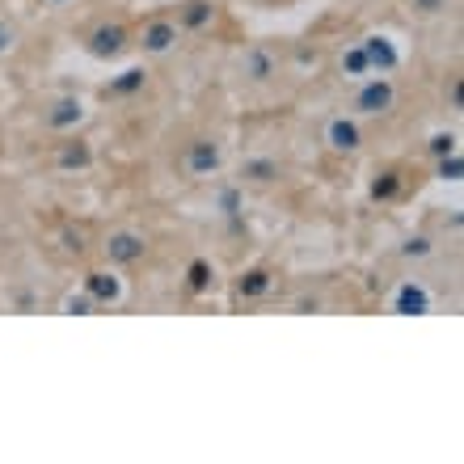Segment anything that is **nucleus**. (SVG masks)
I'll list each match as a JSON object with an SVG mask.
<instances>
[{
  "label": "nucleus",
  "instance_id": "1",
  "mask_svg": "<svg viewBox=\"0 0 464 464\" xmlns=\"http://www.w3.org/2000/svg\"><path fill=\"white\" fill-rule=\"evenodd\" d=\"M392 102H397V89L389 76H363V85L354 93V114H389Z\"/></svg>",
  "mask_w": 464,
  "mask_h": 464
},
{
  "label": "nucleus",
  "instance_id": "2",
  "mask_svg": "<svg viewBox=\"0 0 464 464\" xmlns=\"http://www.w3.org/2000/svg\"><path fill=\"white\" fill-rule=\"evenodd\" d=\"M127 47H131V34H127L122 22H102L98 30L85 38V51L93 60H119Z\"/></svg>",
  "mask_w": 464,
  "mask_h": 464
},
{
  "label": "nucleus",
  "instance_id": "3",
  "mask_svg": "<svg viewBox=\"0 0 464 464\" xmlns=\"http://www.w3.org/2000/svg\"><path fill=\"white\" fill-rule=\"evenodd\" d=\"M102 254H106L111 266H135V262L148 254V241L140 237V232H131V228H119V232H111V237L102 241Z\"/></svg>",
  "mask_w": 464,
  "mask_h": 464
},
{
  "label": "nucleus",
  "instance_id": "4",
  "mask_svg": "<svg viewBox=\"0 0 464 464\" xmlns=\"http://www.w3.org/2000/svg\"><path fill=\"white\" fill-rule=\"evenodd\" d=\"M178 22H169V17H152V22L140 30V47H144V55H169L173 47H178Z\"/></svg>",
  "mask_w": 464,
  "mask_h": 464
},
{
  "label": "nucleus",
  "instance_id": "5",
  "mask_svg": "<svg viewBox=\"0 0 464 464\" xmlns=\"http://www.w3.org/2000/svg\"><path fill=\"white\" fill-rule=\"evenodd\" d=\"M81 119H85V102L76 98V93H63V98H55L47 106V114H43L47 131H76V127H81Z\"/></svg>",
  "mask_w": 464,
  "mask_h": 464
},
{
  "label": "nucleus",
  "instance_id": "6",
  "mask_svg": "<svg viewBox=\"0 0 464 464\" xmlns=\"http://www.w3.org/2000/svg\"><path fill=\"white\" fill-rule=\"evenodd\" d=\"M220 165H224V152L216 140H195L186 148V173L190 178H211V173H220Z\"/></svg>",
  "mask_w": 464,
  "mask_h": 464
},
{
  "label": "nucleus",
  "instance_id": "7",
  "mask_svg": "<svg viewBox=\"0 0 464 464\" xmlns=\"http://www.w3.org/2000/svg\"><path fill=\"white\" fill-rule=\"evenodd\" d=\"M275 72H279V60H275V51H270L266 43H257V47H249L241 55V76L249 85H266Z\"/></svg>",
  "mask_w": 464,
  "mask_h": 464
},
{
  "label": "nucleus",
  "instance_id": "8",
  "mask_svg": "<svg viewBox=\"0 0 464 464\" xmlns=\"http://www.w3.org/2000/svg\"><path fill=\"white\" fill-rule=\"evenodd\" d=\"M363 51H367V63H372V76H389V72H397V63H401V51L392 47L389 34H367Z\"/></svg>",
  "mask_w": 464,
  "mask_h": 464
},
{
  "label": "nucleus",
  "instance_id": "9",
  "mask_svg": "<svg viewBox=\"0 0 464 464\" xmlns=\"http://www.w3.org/2000/svg\"><path fill=\"white\" fill-rule=\"evenodd\" d=\"M392 313H397V317H427L430 313V292L422 287V283L405 279L401 287H397V295H392Z\"/></svg>",
  "mask_w": 464,
  "mask_h": 464
},
{
  "label": "nucleus",
  "instance_id": "10",
  "mask_svg": "<svg viewBox=\"0 0 464 464\" xmlns=\"http://www.w3.org/2000/svg\"><path fill=\"white\" fill-rule=\"evenodd\" d=\"M325 144H330L334 152H354V148L363 144V131H359V119H346V114H338V119H330V127H325Z\"/></svg>",
  "mask_w": 464,
  "mask_h": 464
},
{
  "label": "nucleus",
  "instance_id": "11",
  "mask_svg": "<svg viewBox=\"0 0 464 464\" xmlns=\"http://www.w3.org/2000/svg\"><path fill=\"white\" fill-rule=\"evenodd\" d=\"M85 292L98 300V308H111L119 304V295H122V283L114 270H89L85 275Z\"/></svg>",
  "mask_w": 464,
  "mask_h": 464
},
{
  "label": "nucleus",
  "instance_id": "12",
  "mask_svg": "<svg viewBox=\"0 0 464 464\" xmlns=\"http://www.w3.org/2000/svg\"><path fill=\"white\" fill-rule=\"evenodd\" d=\"M279 182V160L275 157H245L241 160V186H270Z\"/></svg>",
  "mask_w": 464,
  "mask_h": 464
},
{
  "label": "nucleus",
  "instance_id": "13",
  "mask_svg": "<svg viewBox=\"0 0 464 464\" xmlns=\"http://www.w3.org/2000/svg\"><path fill=\"white\" fill-rule=\"evenodd\" d=\"M216 22V0H186L178 9V30H208Z\"/></svg>",
  "mask_w": 464,
  "mask_h": 464
},
{
  "label": "nucleus",
  "instance_id": "14",
  "mask_svg": "<svg viewBox=\"0 0 464 464\" xmlns=\"http://www.w3.org/2000/svg\"><path fill=\"white\" fill-rule=\"evenodd\" d=\"M93 165V148H89V140H68V144H60V152H55V169L72 173V169H89Z\"/></svg>",
  "mask_w": 464,
  "mask_h": 464
},
{
  "label": "nucleus",
  "instance_id": "15",
  "mask_svg": "<svg viewBox=\"0 0 464 464\" xmlns=\"http://www.w3.org/2000/svg\"><path fill=\"white\" fill-rule=\"evenodd\" d=\"M270 287H275V275H270L266 266H249L241 279H237V295H241V300H262Z\"/></svg>",
  "mask_w": 464,
  "mask_h": 464
},
{
  "label": "nucleus",
  "instance_id": "16",
  "mask_svg": "<svg viewBox=\"0 0 464 464\" xmlns=\"http://www.w3.org/2000/svg\"><path fill=\"white\" fill-rule=\"evenodd\" d=\"M186 283H190V292L195 295L211 292V283H216V266H211L208 257H195V262L186 266Z\"/></svg>",
  "mask_w": 464,
  "mask_h": 464
},
{
  "label": "nucleus",
  "instance_id": "17",
  "mask_svg": "<svg viewBox=\"0 0 464 464\" xmlns=\"http://www.w3.org/2000/svg\"><path fill=\"white\" fill-rule=\"evenodd\" d=\"M144 85H148V68H127V72H119L111 81V93L114 98H131V93H140Z\"/></svg>",
  "mask_w": 464,
  "mask_h": 464
},
{
  "label": "nucleus",
  "instance_id": "18",
  "mask_svg": "<svg viewBox=\"0 0 464 464\" xmlns=\"http://www.w3.org/2000/svg\"><path fill=\"white\" fill-rule=\"evenodd\" d=\"M372 203H389V198H397L401 195V173L397 169H384V173H376V182H372Z\"/></svg>",
  "mask_w": 464,
  "mask_h": 464
},
{
  "label": "nucleus",
  "instance_id": "19",
  "mask_svg": "<svg viewBox=\"0 0 464 464\" xmlns=\"http://www.w3.org/2000/svg\"><path fill=\"white\" fill-rule=\"evenodd\" d=\"M343 76H351V81H363V76H372V63H367L363 43H354V47L343 55Z\"/></svg>",
  "mask_w": 464,
  "mask_h": 464
},
{
  "label": "nucleus",
  "instance_id": "20",
  "mask_svg": "<svg viewBox=\"0 0 464 464\" xmlns=\"http://www.w3.org/2000/svg\"><path fill=\"white\" fill-rule=\"evenodd\" d=\"M435 178H440V182H460V178H464V157H460V148L435 160Z\"/></svg>",
  "mask_w": 464,
  "mask_h": 464
},
{
  "label": "nucleus",
  "instance_id": "21",
  "mask_svg": "<svg viewBox=\"0 0 464 464\" xmlns=\"http://www.w3.org/2000/svg\"><path fill=\"white\" fill-rule=\"evenodd\" d=\"M63 313H68V317H93V313H98V300L81 287V292H72L63 300Z\"/></svg>",
  "mask_w": 464,
  "mask_h": 464
},
{
  "label": "nucleus",
  "instance_id": "22",
  "mask_svg": "<svg viewBox=\"0 0 464 464\" xmlns=\"http://www.w3.org/2000/svg\"><path fill=\"white\" fill-rule=\"evenodd\" d=\"M456 144H460V140H456V131H435V135H430V144H427V152L440 160V157H448V152H456Z\"/></svg>",
  "mask_w": 464,
  "mask_h": 464
},
{
  "label": "nucleus",
  "instance_id": "23",
  "mask_svg": "<svg viewBox=\"0 0 464 464\" xmlns=\"http://www.w3.org/2000/svg\"><path fill=\"white\" fill-rule=\"evenodd\" d=\"M430 249H435L430 237H410V241L401 245V257H418V262H422V257H430Z\"/></svg>",
  "mask_w": 464,
  "mask_h": 464
},
{
  "label": "nucleus",
  "instance_id": "24",
  "mask_svg": "<svg viewBox=\"0 0 464 464\" xmlns=\"http://www.w3.org/2000/svg\"><path fill=\"white\" fill-rule=\"evenodd\" d=\"M60 241H63V249H68V254H76V257L89 249V245H85V232H81V228H63Z\"/></svg>",
  "mask_w": 464,
  "mask_h": 464
},
{
  "label": "nucleus",
  "instance_id": "25",
  "mask_svg": "<svg viewBox=\"0 0 464 464\" xmlns=\"http://www.w3.org/2000/svg\"><path fill=\"white\" fill-rule=\"evenodd\" d=\"M410 9L422 17H440V13H448V0H410Z\"/></svg>",
  "mask_w": 464,
  "mask_h": 464
},
{
  "label": "nucleus",
  "instance_id": "26",
  "mask_svg": "<svg viewBox=\"0 0 464 464\" xmlns=\"http://www.w3.org/2000/svg\"><path fill=\"white\" fill-rule=\"evenodd\" d=\"M13 43H17V25H13V22H0V55H9Z\"/></svg>",
  "mask_w": 464,
  "mask_h": 464
},
{
  "label": "nucleus",
  "instance_id": "27",
  "mask_svg": "<svg viewBox=\"0 0 464 464\" xmlns=\"http://www.w3.org/2000/svg\"><path fill=\"white\" fill-rule=\"evenodd\" d=\"M220 208H224V216H237V211H241V190H224Z\"/></svg>",
  "mask_w": 464,
  "mask_h": 464
},
{
  "label": "nucleus",
  "instance_id": "28",
  "mask_svg": "<svg viewBox=\"0 0 464 464\" xmlns=\"http://www.w3.org/2000/svg\"><path fill=\"white\" fill-rule=\"evenodd\" d=\"M295 313H321V300L317 295H313V300L304 295V300H295Z\"/></svg>",
  "mask_w": 464,
  "mask_h": 464
},
{
  "label": "nucleus",
  "instance_id": "29",
  "mask_svg": "<svg viewBox=\"0 0 464 464\" xmlns=\"http://www.w3.org/2000/svg\"><path fill=\"white\" fill-rule=\"evenodd\" d=\"M47 5H55V9H63V5H72V0H47Z\"/></svg>",
  "mask_w": 464,
  "mask_h": 464
}]
</instances>
